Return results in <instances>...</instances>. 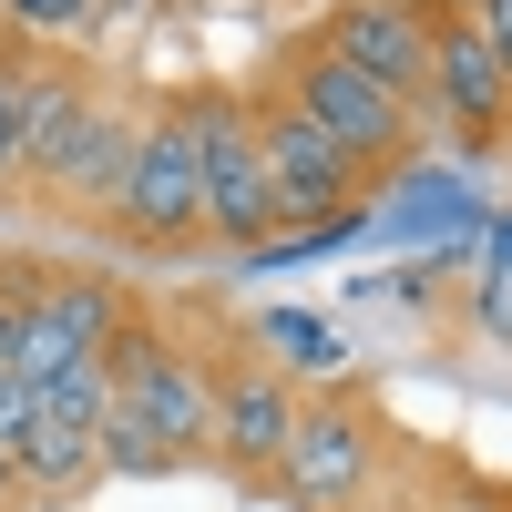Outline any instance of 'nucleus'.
I'll return each mask as SVG.
<instances>
[{"instance_id":"a211bd4d","label":"nucleus","mask_w":512,"mask_h":512,"mask_svg":"<svg viewBox=\"0 0 512 512\" xmlns=\"http://www.w3.org/2000/svg\"><path fill=\"white\" fill-rule=\"evenodd\" d=\"M390 512H420V502H390Z\"/></svg>"},{"instance_id":"39448f33","label":"nucleus","mask_w":512,"mask_h":512,"mask_svg":"<svg viewBox=\"0 0 512 512\" xmlns=\"http://www.w3.org/2000/svg\"><path fill=\"white\" fill-rule=\"evenodd\" d=\"M195 164H205V246H216V256H267V246H287L277 185H267L256 134H246V93H236L226 72H195Z\"/></svg>"},{"instance_id":"7ed1b4c3","label":"nucleus","mask_w":512,"mask_h":512,"mask_svg":"<svg viewBox=\"0 0 512 512\" xmlns=\"http://www.w3.org/2000/svg\"><path fill=\"white\" fill-rule=\"evenodd\" d=\"M400 461V420L379 400V379H318V390H297V431H287V461L267 502L287 512H369L379 472Z\"/></svg>"},{"instance_id":"0eeeda50","label":"nucleus","mask_w":512,"mask_h":512,"mask_svg":"<svg viewBox=\"0 0 512 512\" xmlns=\"http://www.w3.org/2000/svg\"><path fill=\"white\" fill-rule=\"evenodd\" d=\"M420 31H431V93H420V123L441 144H461V164H502L512 154V82L482 52V31L451 11V0H420Z\"/></svg>"},{"instance_id":"f257e3e1","label":"nucleus","mask_w":512,"mask_h":512,"mask_svg":"<svg viewBox=\"0 0 512 512\" xmlns=\"http://www.w3.org/2000/svg\"><path fill=\"white\" fill-rule=\"evenodd\" d=\"M103 379H113V410H103V472H205L216 461V369H205V338H185L164 308H123V328L103 338Z\"/></svg>"},{"instance_id":"f03ea898","label":"nucleus","mask_w":512,"mask_h":512,"mask_svg":"<svg viewBox=\"0 0 512 512\" xmlns=\"http://www.w3.org/2000/svg\"><path fill=\"white\" fill-rule=\"evenodd\" d=\"M246 82H256V93H277L297 123H318V134L338 144V164H349L369 195H379V185H400L410 164H420V144H431V123H420L400 93H379L369 72H349L318 31H277L267 52H256Z\"/></svg>"},{"instance_id":"f3484780","label":"nucleus","mask_w":512,"mask_h":512,"mask_svg":"<svg viewBox=\"0 0 512 512\" xmlns=\"http://www.w3.org/2000/svg\"><path fill=\"white\" fill-rule=\"evenodd\" d=\"M0 512H21V461L0 451Z\"/></svg>"},{"instance_id":"20e7f679","label":"nucleus","mask_w":512,"mask_h":512,"mask_svg":"<svg viewBox=\"0 0 512 512\" xmlns=\"http://www.w3.org/2000/svg\"><path fill=\"white\" fill-rule=\"evenodd\" d=\"M113 256H144V267H175V256H205V164H195V82H154L144 93V144L134 175H123V205L103 216Z\"/></svg>"},{"instance_id":"dca6fc26","label":"nucleus","mask_w":512,"mask_h":512,"mask_svg":"<svg viewBox=\"0 0 512 512\" xmlns=\"http://www.w3.org/2000/svg\"><path fill=\"white\" fill-rule=\"evenodd\" d=\"M31 410H41V390H21V379H0V451H11V441L31 431Z\"/></svg>"},{"instance_id":"f8f14e48","label":"nucleus","mask_w":512,"mask_h":512,"mask_svg":"<svg viewBox=\"0 0 512 512\" xmlns=\"http://www.w3.org/2000/svg\"><path fill=\"white\" fill-rule=\"evenodd\" d=\"M308 31L349 72H369L379 93H400L420 113V93H431V31H420V0H328Z\"/></svg>"},{"instance_id":"9b49d317","label":"nucleus","mask_w":512,"mask_h":512,"mask_svg":"<svg viewBox=\"0 0 512 512\" xmlns=\"http://www.w3.org/2000/svg\"><path fill=\"white\" fill-rule=\"evenodd\" d=\"M103 62L82 52V41H41V62H31V93H21V144H11V195L0 205H31L41 185H52V164H62V144L82 134V113L103 103Z\"/></svg>"},{"instance_id":"1a4fd4ad","label":"nucleus","mask_w":512,"mask_h":512,"mask_svg":"<svg viewBox=\"0 0 512 512\" xmlns=\"http://www.w3.org/2000/svg\"><path fill=\"white\" fill-rule=\"evenodd\" d=\"M144 93L154 82H103V103L82 113V134L62 144V164H52V185L31 195V216H52V226H72V236H103V216L123 205V175H134V144H144Z\"/></svg>"},{"instance_id":"423d86ee","label":"nucleus","mask_w":512,"mask_h":512,"mask_svg":"<svg viewBox=\"0 0 512 512\" xmlns=\"http://www.w3.org/2000/svg\"><path fill=\"white\" fill-rule=\"evenodd\" d=\"M205 369H216V461L205 472H226L236 492H267L297 431V369L267 359L256 338H205Z\"/></svg>"},{"instance_id":"4468645a","label":"nucleus","mask_w":512,"mask_h":512,"mask_svg":"<svg viewBox=\"0 0 512 512\" xmlns=\"http://www.w3.org/2000/svg\"><path fill=\"white\" fill-rule=\"evenodd\" d=\"M451 11L482 31V52H492V62H502V82H512V0H451Z\"/></svg>"},{"instance_id":"9d476101","label":"nucleus","mask_w":512,"mask_h":512,"mask_svg":"<svg viewBox=\"0 0 512 512\" xmlns=\"http://www.w3.org/2000/svg\"><path fill=\"white\" fill-rule=\"evenodd\" d=\"M123 308H134L123 277H93V267H62V256H52V277L31 287L21 338H11V379H21V390H52L62 369L103 359V338L123 328Z\"/></svg>"},{"instance_id":"ddd939ff","label":"nucleus","mask_w":512,"mask_h":512,"mask_svg":"<svg viewBox=\"0 0 512 512\" xmlns=\"http://www.w3.org/2000/svg\"><path fill=\"white\" fill-rule=\"evenodd\" d=\"M31 62L41 41L21 21H0V195H11V144H21V93H31Z\"/></svg>"},{"instance_id":"2eb2a0df","label":"nucleus","mask_w":512,"mask_h":512,"mask_svg":"<svg viewBox=\"0 0 512 512\" xmlns=\"http://www.w3.org/2000/svg\"><path fill=\"white\" fill-rule=\"evenodd\" d=\"M72 11H82V0H11V21H21L31 41H52V31H72Z\"/></svg>"},{"instance_id":"6e6552de","label":"nucleus","mask_w":512,"mask_h":512,"mask_svg":"<svg viewBox=\"0 0 512 512\" xmlns=\"http://www.w3.org/2000/svg\"><path fill=\"white\" fill-rule=\"evenodd\" d=\"M246 93V134H256V164H267V185H277V226L287 236H328V226H349L369 185L338 164V144L318 134V123H297L277 93H256V82H236Z\"/></svg>"}]
</instances>
